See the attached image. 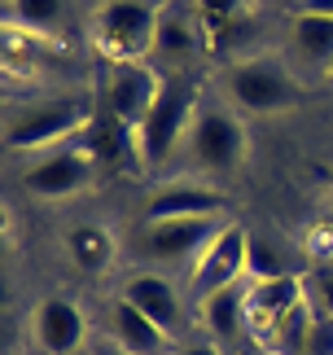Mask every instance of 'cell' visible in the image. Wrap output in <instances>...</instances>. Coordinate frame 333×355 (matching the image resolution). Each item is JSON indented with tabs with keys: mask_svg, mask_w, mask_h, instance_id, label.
I'll return each instance as SVG.
<instances>
[{
	"mask_svg": "<svg viewBox=\"0 0 333 355\" xmlns=\"http://www.w3.org/2000/svg\"><path fill=\"white\" fill-rule=\"evenodd\" d=\"M9 18L40 35H62L66 26V0H9Z\"/></svg>",
	"mask_w": 333,
	"mask_h": 355,
	"instance_id": "ffe728a7",
	"label": "cell"
},
{
	"mask_svg": "<svg viewBox=\"0 0 333 355\" xmlns=\"http://www.w3.org/2000/svg\"><path fill=\"white\" fill-rule=\"evenodd\" d=\"M228 211V198L219 189L202 184V180H166L158 193L145 198V224H162V220H219Z\"/></svg>",
	"mask_w": 333,
	"mask_h": 355,
	"instance_id": "7c38bea8",
	"label": "cell"
},
{
	"mask_svg": "<svg viewBox=\"0 0 333 355\" xmlns=\"http://www.w3.org/2000/svg\"><path fill=\"white\" fill-rule=\"evenodd\" d=\"M105 334H110V343L119 351H128V355H166V347H171V338H166L149 316H141L128 298H114Z\"/></svg>",
	"mask_w": 333,
	"mask_h": 355,
	"instance_id": "e0dca14e",
	"label": "cell"
},
{
	"mask_svg": "<svg viewBox=\"0 0 333 355\" xmlns=\"http://www.w3.org/2000/svg\"><path fill=\"white\" fill-rule=\"evenodd\" d=\"M162 71L149 62H114L101 84V114H114L128 128H141V119L149 114V105L158 97Z\"/></svg>",
	"mask_w": 333,
	"mask_h": 355,
	"instance_id": "ba28073f",
	"label": "cell"
},
{
	"mask_svg": "<svg viewBox=\"0 0 333 355\" xmlns=\"http://www.w3.org/2000/svg\"><path fill=\"white\" fill-rule=\"evenodd\" d=\"M255 0H193L202 22H232V18H246Z\"/></svg>",
	"mask_w": 333,
	"mask_h": 355,
	"instance_id": "603a6c76",
	"label": "cell"
},
{
	"mask_svg": "<svg viewBox=\"0 0 333 355\" xmlns=\"http://www.w3.org/2000/svg\"><path fill=\"white\" fill-rule=\"evenodd\" d=\"M202 105V88L189 75H162L158 97L149 105V114L136 128V145H141V167L145 171H162L180 149L193 128V114Z\"/></svg>",
	"mask_w": 333,
	"mask_h": 355,
	"instance_id": "6da1fadb",
	"label": "cell"
},
{
	"mask_svg": "<svg viewBox=\"0 0 333 355\" xmlns=\"http://www.w3.org/2000/svg\"><path fill=\"white\" fill-rule=\"evenodd\" d=\"M294 13H316V18H333V0H289Z\"/></svg>",
	"mask_w": 333,
	"mask_h": 355,
	"instance_id": "d4e9b609",
	"label": "cell"
},
{
	"mask_svg": "<svg viewBox=\"0 0 333 355\" xmlns=\"http://www.w3.org/2000/svg\"><path fill=\"white\" fill-rule=\"evenodd\" d=\"M329 84H333V71H329Z\"/></svg>",
	"mask_w": 333,
	"mask_h": 355,
	"instance_id": "f1b7e54d",
	"label": "cell"
},
{
	"mask_svg": "<svg viewBox=\"0 0 333 355\" xmlns=\"http://www.w3.org/2000/svg\"><path fill=\"white\" fill-rule=\"evenodd\" d=\"M302 355H333V316H321V311H316L311 334H307V351Z\"/></svg>",
	"mask_w": 333,
	"mask_h": 355,
	"instance_id": "cb8c5ba5",
	"label": "cell"
},
{
	"mask_svg": "<svg viewBox=\"0 0 333 355\" xmlns=\"http://www.w3.org/2000/svg\"><path fill=\"white\" fill-rule=\"evenodd\" d=\"M66 250H71V259L83 272H101V268H110V259H114V241H110L105 228L83 224V228H75V233L66 237Z\"/></svg>",
	"mask_w": 333,
	"mask_h": 355,
	"instance_id": "d6986e66",
	"label": "cell"
},
{
	"mask_svg": "<svg viewBox=\"0 0 333 355\" xmlns=\"http://www.w3.org/2000/svg\"><path fill=\"white\" fill-rule=\"evenodd\" d=\"M180 154L189 158L193 171H206V175H228L246 162V128L241 119L219 105L211 97H202L198 114H193V128L185 136V149Z\"/></svg>",
	"mask_w": 333,
	"mask_h": 355,
	"instance_id": "277c9868",
	"label": "cell"
},
{
	"mask_svg": "<svg viewBox=\"0 0 333 355\" xmlns=\"http://www.w3.org/2000/svg\"><path fill=\"white\" fill-rule=\"evenodd\" d=\"M101 355H128V351H119V347H114V343H110V347H105V351H101Z\"/></svg>",
	"mask_w": 333,
	"mask_h": 355,
	"instance_id": "83f0119b",
	"label": "cell"
},
{
	"mask_svg": "<svg viewBox=\"0 0 333 355\" xmlns=\"http://www.w3.org/2000/svg\"><path fill=\"white\" fill-rule=\"evenodd\" d=\"M119 298H128L141 316H149L171 343L180 338V329H185V298H180V290L162 272H136V277H128Z\"/></svg>",
	"mask_w": 333,
	"mask_h": 355,
	"instance_id": "5bb4252c",
	"label": "cell"
},
{
	"mask_svg": "<svg viewBox=\"0 0 333 355\" xmlns=\"http://www.w3.org/2000/svg\"><path fill=\"white\" fill-rule=\"evenodd\" d=\"M263 355H272V351H263Z\"/></svg>",
	"mask_w": 333,
	"mask_h": 355,
	"instance_id": "f546056e",
	"label": "cell"
},
{
	"mask_svg": "<svg viewBox=\"0 0 333 355\" xmlns=\"http://www.w3.org/2000/svg\"><path fill=\"white\" fill-rule=\"evenodd\" d=\"M92 171L96 167H92L88 149H83L79 141H71V145H58V149L35 154L22 167V184H26V193H35V198L62 202V198H75L79 189H88Z\"/></svg>",
	"mask_w": 333,
	"mask_h": 355,
	"instance_id": "8992f818",
	"label": "cell"
},
{
	"mask_svg": "<svg viewBox=\"0 0 333 355\" xmlns=\"http://www.w3.org/2000/svg\"><path fill=\"white\" fill-rule=\"evenodd\" d=\"M246 254H250V233L241 224H224L211 237V245L198 254V263L189 268V294L202 303V298L228 290V285H241Z\"/></svg>",
	"mask_w": 333,
	"mask_h": 355,
	"instance_id": "52a82bcc",
	"label": "cell"
},
{
	"mask_svg": "<svg viewBox=\"0 0 333 355\" xmlns=\"http://www.w3.org/2000/svg\"><path fill=\"white\" fill-rule=\"evenodd\" d=\"M206 49L202 18L185 0H166L158 5V35H154V66L162 75H189L193 58Z\"/></svg>",
	"mask_w": 333,
	"mask_h": 355,
	"instance_id": "9c48e42d",
	"label": "cell"
},
{
	"mask_svg": "<svg viewBox=\"0 0 333 355\" xmlns=\"http://www.w3.org/2000/svg\"><path fill=\"white\" fill-rule=\"evenodd\" d=\"M289 53L302 71L325 75L333 71V18H316V13H294L289 18Z\"/></svg>",
	"mask_w": 333,
	"mask_h": 355,
	"instance_id": "ac0fdd59",
	"label": "cell"
},
{
	"mask_svg": "<svg viewBox=\"0 0 333 355\" xmlns=\"http://www.w3.org/2000/svg\"><path fill=\"white\" fill-rule=\"evenodd\" d=\"M246 277H250V281H276V277H294V272H289V263L281 259V250H276V245H268L263 237H250Z\"/></svg>",
	"mask_w": 333,
	"mask_h": 355,
	"instance_id": "44dd1931",
	"label": "cell"
},
{
	"mask_svg": "<svg viewBox=\"0 0 333 355\" xmlns=\"http://www.w3.org/2000/svg\"><path fill=\"white\" fill-rule=\"evenodd\" d=\"M176 355H228L219 343H211V338H206V343H189V347H180Z\"/></svg>",
	"mask_w": 333,
	"mask_h": 355,
	"instance_id": "484cf974",
	"label": "cell"
},
{
	"mask_svg": "<svg viewBox=\"0 0 333 355\" xmlns=\"http://www.w3.org/2000/svg\"><path fill=\"white\" fill-rule=\"evenodd\" d=\"M219 220H162V224H145L141 233V250L154 263H180L193 268L198 254L211 245V237L219 233Z\"/></svg>",
	"mask_w": 333,
	"mask_h": 355,
	"instance_id": "8fae6325",
	"label": "cell"
},
{
	"mask_svg": "<svg viewBox=\"0 0 333 355\" xmlns=\"http://www.w3.org/2000/svg\"><path fill=\"white\" fill-rule=\"evenodd\" d=\"M307 303L302 277H276V281H246V316H250V343L268 347L272 334Z\"/></svg>",
	"mask_w": 333,
	"mask_h": 355,
	"instance_id": "30bf717a",
	"label": "cell"
},
{
	"mask_svg": "<svg viewBox=\"0 0 333 355\" xmlns=\"http://www.w3.org/2000/svg\"><path fill=\"white\" fill-rule=\"evenodd\" d=\"M31 338L44 355H75L88 338V316L71 298H44L31 316Z\"/></svg>",
	"mask_w": 333,
	"mask_h": 355,
	"instance_id": "9a60e30c",
	"label": "cell"
},
{
	"mask_svg": "<svg viewBox=\"0 0 333 355\" xmlns=\"http://www.w3.org/2000/svg\"><path fill=\"white\" fill-rule=\"evenodd\" d=\"M198 316H202V329L211 343L219 347H241L250 343V316H246V281L241 285H228V290H219L211 298H202L198 303Z\"/></svg>",
	"mask_w": 333,
	"mask_h": 355,
	"instance_id": "2e32d148",
	"label": "cell"
},
{
	"mask_svg": "<svg viewBox=\"0 0 333 355\" xmlns=\"http://www.w3.org/2000/svg\"><path fill=\"white\" fill-rule=\"evenodd\" d=\"M158 35V5L149 0H101L92 13V44L114 62H149Z\"/></svg>",
	"mask_w": 333,
	"mask_h": 355,
	"instance_id": "3957f363",
	"label": "cell"
},
{
	"mask_svg": "<svg viewBox=\"0 0 333 355\" xmlns=\"http://www.w3.org/2000/svg\"><path fill=\"white\" fill-rule=\"evenodd\" d=\"M228 355H263V347H255V343H241V347H228Z\"/></svg>",
	"mask_w": 333,
	"mask_h": 355,
	"instance_id": "4316f807",
	"label": "cell"
},
{
	"mask_svg": "<svg viewBox=\"0 0 333 355\" xmlns=\"http://www.w3.org/2000/svg\"><path fill=\"white\" fill-rule=\"evenodd\" d=\"M224 88L246 114H281L298 101V79L281 58H237L224 71Z\"/></svg>",
	"mask_w": 333,
	"mask_h": 355,
	"instance_id": "5b68a950",
	"label": "cell"
},
{
	"mask_svg": "<svg viewBox=\"0 0 333 355\" xmlns=\"http://www.w3.org/2000/svg\"><path fill=\"white\" fill-rule=\"evenodd\" d=\"M79 145L88 149V158H92L96 171H145L141 167V145H136V128L119 123L114 114L96 110L92 123L83 128Z\"/></svg>",
	"mask_w": 333,
	"mask_h": 355,
	"instance_id": "4fadbf2b",
	"label": "cell"
},
{
	"mask_svg": "<svg viewBox=\"0 0 333 355\" xmlns=\"http://www.w3.org/2000/svg\"><path fill=\"white\" fill-rule=\"evenodd\" d=\"M92 123L88 97H44L31 105H18L5 123V145L18 154H44V149L71 145Z\"/></svg>",
	"mask_w": 333,
	"mask_h": 355,
	"instance_id": "7a4b0ae2",
	"label": "cell"
},
{
	"mask_svg": "<svg viewBox=\"0 0 333 355\" xmlns=\"http://www.w3.org/2000/svg\"><path fill=\"white\" fill-rule=\"evenodd\" d=\"M302 285H307V298L311 307L321 311V316H333V268H316L302 277Z\"/></svg>",
	"mask_w": 333,
	"mask_h": 355,
	"instance_id": "7402d4cb",
	"label": "cell"
}]
</instances>
